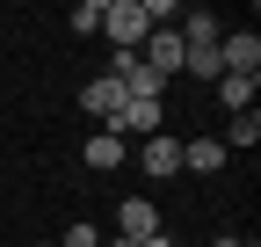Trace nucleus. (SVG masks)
Segmentation results:
<instances>
[{
  "label": "nucleus",
  "mask_w": 261,
  "mask_h": 247,
  "mask_svg": "<svg viewBox=\"0 0 261 247\" xmlns=\"http://www.w3.org/2000/svg\"><path fill=\"white\" fill-rule=\"evenodd\" d=\"M138 58H145L160 80H174V73H181V37H174V29H152V37L138 44Z\"/></svg>",
  "instance_id": "6e6552de"
},
{
  "label": "nucleus",
  "mask_w": 261,
  "mask_h": 247,
  "mask_svg": "<svg viewBox=\"0 0 261 247\" xmlns=\"http://www.w3.org/2000/svg\"><path fill=\"white\" fill-rule=\"evenodd\" d=\"M80 109H87V116H94V124L109 131V124H116V109H123V87H116L109 73H94V80L80 87Z\"/></svg>",
  "instance_id": "423d86ee"
},
{
  "label": "nucleus",
  "mask_w": 261,
  "mask_h": 247,
  "mask_svg": "<svg viewBox=\"0 0 261 247\" xmlns=\"http://www.w3.org/2000/svg\"><path fill=\"white\" fill-rule=\"evenodd\" d=\"M80 160H87L94 175H109V167H123V138H116V131H94V138L80 145Z\"/></svg>",
  "instance_id": "f8f14e48"
},
{
  "label": "nucleus",
  "mask_w": 261,
  "mask_h": 247,
  "mask_svg": "<svg viewBox=\"0 0 261 247\" xmlns=\"http://www.w3.org/2000/svg\"><path fill=\"white\" fill-rule=\"evenodd\" d=\"M152 233H160L152 196H123V204H116V240H130V247H138V240H152Z\"/></svg>",
  "instance_id": "20e7f679"
},
{
  "label": "nucleus",
  "mask_w": 261,
  "mask_h": 247,
  "mask_svg": "<svg viewBox=\"0 0 261 247\" xmlns=\"http://www.w3.org/2000/svg\"><path fill=\"white\" fill-rule=\"evenodd\" d=\"M29 247H58V240H29Z\"/></svg>",
  "instance_id": "a211bd4d"
},
{
  "label": "nucleus",
  "mask_w": 261,
  "mask_h": 247,
  "mask_svg": "<svg viewBox=\"0 0 261 247\" xmlns=\"http://www.w3.org/2000/svg\"><path fill=\"white\" fill-rule=\"evenodd\" d=\"M138 247H174V233H167V226H160V233H152V240H138Z\"/></svg>",
  "instance_id": "dca6fc26"
},
{
  "label": "nucleus",
  "mask_w": 261,
  "mask_h": 247,
  "mask_svg": "<svg viewBox=\"0 0 261 247\" xmlns=\"http://www.w3.org/2000/svg\"><path fill=\"white\" fill-rule=\"evenodd\" d=\"M58 247H102V233H94V226H87V218H73V233H65V240H58Z\"/></svg>",
  "instance_id": "2eb2a0df"
},
{
  "label": "nucleus",
  "mask_w": 261,
  "mask_h": 247,
  "mask_svg": "<svg viewBox=\"0 0 261 247\" xmlns=\"http://www.w3.org/2000/svg\"><path fill=\"white\" fill-rule=\"evenodd\" d=\"M138 167H145V182H167V175H181V138H145L138 145Z\"/></svg>",
  "instance_id": "0eeeda50"
},
{
  "label": "nucleus",
  "mask_w": 261,
  "mask_h": 247,
  "mask_svg": "<svg viewBox=\"0 0 261 247\" xmlns=\"http://www.w3.org/2000/svg\"><path fill=\"white\" fill-rule=\"evenodd\" d=\"M225 160H232V153H225L218 138H181V167L189 175H225Z\"/></svg>",
  "instance_id": "1a4fd4ad"
},
{
  "label": "nucleus",
  "mask_w": 261,
  "mask_h": 247,
  "mask_svg": "<svg viewBox=\"0 0 261 247\" xmlns=\"http://www.w3.org/2000/svg\"><path fill=\"white\" fill-rule=\"evenodd\" d=\"M218 66H225V73H261V37H254V29L218 37Z\"/></svg>",
  "instance_id": "39448f33"
},
{
  "label": "nucleus",
  "mask_w": 261,
  "mask_h": 247,
  "mask_svg": "<svg viewBox=\"0 0 261 247\" xmlns=\"http://www.w3.org/2000/svg\"><path fill=\"white\" fill-rule=\"evenodd\" d=\"M211 247H254V240H240V233H218V240H211Z\"/></svg>",
  "instance_id": "f3484780"
},
{
  "label": "nucleus",
  "mask_w": 261,
  "mask_h": 247,
  "mask_svg": "<svg viewBox=\"0 0 261 247\" xmlns=\"http://www.w3.org/2000/svg\"><path fill=\"white\" fill-rule=\"evenodd\" d=\"M109 80L123 87V102H160V95H167V80H160L138 51H109Z\"/></svg>",
  "instance_id": "f257e3e1"
},
{
  "label": "nucleus",
  "mask_w": 261,
  "mask_h": 247,
  "mask_svg": "<svg viewBox=\"0 0 261 247\" xmlns=\"http://www.w3.org/2000/svg\"><path fill=\"white\" fill-rule=\"evenodd\" d=\"M174 37H181V44H218V37H225V22H218L211 8H189V22L174 29Z\"/></svg>",
  "instance_id": "ddd939ff"
},
{
  "label": "nucleus",
  "mask_w": 261,
  "mask_h": 247,
  "mask_svg": "<svg viewBox=\"0 0 261 247\" xmlns=\"http://www.w3.org/2000/svg\"><path fill=\"white\" fill-rule=\"evenodd\" d=\"M102 15H109V0H80V8H73V37H94Z\"/></svg>",
  "instance_id": "4468645a"
},
{
  "label": "nucleus",
  "mask_w": 261,
  "mask_h": 247,
  "mask_svg": "<svg viewBox=\"0 0 261 247\" xmlns=\"http://www.w3.org/2000/svg\"><path fill=\"white\" fill-rule=\"evenodd\" d=\"M109 131L116 138H160V131H167V102H123Z\"/></svg>",
  "instance_id": "7ed1b4c3"
},
{
  "label": "nucleus",
  "mask_w": 261,
  "mask_h": 247,
  "mask_svg": "<svg viewBox=\"0 0 261 247\" xmlns=\"http://www.w3.org/2000/svg\"><path fill=\"white\" fill-rule=\"evenodd\" d=\"M225 153H254L261 145V109H240V116H225V138H218Z\"/></svg>",
  "instance_id": "9b49d317"
},
{
  "label": "nucleus",
  "mask_w": 261,
  "mask_h": 247,
  "mask_svg": "<svg viewBox=\"0 0 261 247\" xmlns=\"http://www.w3.org/2000/svg\"><path fill=\"white\" fill-rule=\"evenodd\" d=\"M102 37H109L116 51H138V44L152 37V22H145V8H138V0H109V15H102Z\"/></svg>",
  "instance_id": "f03ea898"
},
{
  "label": "nucleus",
  "mask_w": 261,
  "mask_h": 247,
  "mask_svg": "<svg viewBox=\"0 0 261 247\" xmlns=\"http://www.w3.org/2000/svg\"><path fill=\"white\" fill-rule=\"evenodd\" d=\"M254 95H261V73H225V80H218V102H225V116L254 109Z\"/></svg>",
  "instance_id": "9d476101"
}]
</instances>
